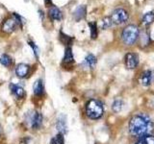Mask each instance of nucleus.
Returning a JSON list of instances; mask_svg holds the SVG:
<instances>
[{
	"label": "nucleus",
	"instance_id": "obj_1",
	"mask_svg": "<svg viewBox=\"0 0 154 144\" xmlns=\"http://www.w3.org/2000/svg\"><path fill=\"white\" fill-rule=\"evenodd\" d=\"M129 132L135 136H146L152 131L153 123L151 119L146 114H137L130 119L129 121Z\"/></svg>",
	"mask_w": 154,
	"mask_h": 144
},
{
	"label": "nucleus",
	"instance_id": "obj_2",
	"mask_svg": "<svg viewBox=\"0 0 154 144\" xmlns=\"http://www.w3.org/2000/svg\"><path fill=\"white\" fill-rule=\"evenodd\" d=\"M104 109L102 103L96 99H91L86 104V114L91 119H99L103 115Z\"/></svg>",
	"mask_w": 154,
	"mask_h": 144
},
{
	"label": "nucleus",
	"instance_id": "obj_3",
	"mask_svg": "<svg viewBox=\"0 0 154 144\" xmlns=\"http://www.w3.org/2000/svg\"><path fill=\"white\" fill-rule=\"evenodd\" d=\"M140 36L139 28L136 25H128L122 33V40L126 45H132L137 41Z\"/></svg>",
	"mask_w": 154,
	"mask_h": 144
},
{
	"label": "nucleus",
	"instance_id": "obj_4",
	"mask_svg": "<svg viewBox=\"0 0 154 144\" xmlns=\"http://www.w3.org/2000/svg\"><path fill=\"white\" fill-rule=\"evenodd\" d=\"M20 23H21V16H19L17 14H14L13 16H10L4 20L1 27L2 32L6 34H12L17 29L18 24Z\"/></svg>",
	"mask_w": 154,
	"mask_h": 144
},
{
	"label": "nucleus",
	"instance_id": "obj_5",
	"mask_svg": "<svg viewBox=\"0 0 154 144\" xmlns=\"http://www.w3.org/2000/svg\"><path fill=\"white\" fill-rule=\"evenodd\" d=\"M111 19H112L113 24H117V25H119V24L125 23L129 18V14L126 10H124L122 8H119L116 9L115 11L112 13V16H110Z\"/></svg>",
	"mask_w": 154,
	"mask_h": 144
},
{
	"label": "nucleus",
	"instance_id": "obj_6",
	"mask_svg": "<svg viewBox=\"0 0 154 144\" xmlns=\"http://www.w3.org/2000/svg\"><path fill=\"white\" fill-rule=\"evenodd\" d=\"M42 114L40 112H37V110H34V112H31L27 114V122L33 130L41 128L42 125Z\"/></svg>",
	"mask_w": 154,
	"mask_h": 144
},
{
	"label": "nucleus",
	"instance_id": "obj_7",
	"mask_svg": "<svg viewBox=\"0 0 154 144\" xmlns=\"http://www.w3.org/2000/svg\"><path fill=\"white\" fill-rule=\"evenodd\" d=\"M125 65L128 69L136 68L139 64V56L135 53H127L125 55Z\"/></svg>",
	"mask_w": 154,
	"mask_h": 144
},
{
	"label": "nucleus",
	"instance_id": "obj_8",
	"mask_svg": "<svg viewBox=\"0 0 154 144\" xmlns=\"http://www.w3.org/2000/svg\"><path fill=\"white\" fill-rule=\"evenodd\" d=\"M30 72V65L26 64H19L16 67V75L18 78H26Z\"/></svg>",
	"mask_w": 154,
	"mask_h": 144
},
{
	"label": "nucleus",
	"instance_id": "obj_9",
	"mask_svg": "<svg viewBox=\"0 0 154 144\" xmlns=\"http://www.w3.org/2000/svg\"><path fill=\"white\" fill-rule=\"evenodd\" d=\"M33 91L37 97H42L43 96V94H45V85H43V82L42 79H38L34 83Z\"/></svg>",
	"mask_w": 154,
	"mask_h": 144
},
{
	"label": "nucleus",
	"instance_id": "obj_10",
	"mask_svg": "<svg viewBox=\"0 0 154 144\" xmlns=\"http://www.w3.org/2000/svg\"><path fill=\"white\" fill-rule=\"evenodd\" d=\"M10 88H11V91L12 93L16 96L17 98L18 99H22L25 97V90L22 88V86H18V85H14V84H12L10 86Z\"/></svg>",
	"mask_w": 154,
	"mask_h": 144
},
{
	"label": "nucleus",
	"instance_id": "obj_11",
	"mask_svg": "<svg viewBox=\"0 0 154 144\" xmlns=\"http://www.w3.org/2000/svg\"><path fill=\"white\" fill-rule=\"evenodd\" d=\"M73 62H74V57H73V53H72V48L71 46H66L64 59H63V64L67 65V64H72Z\"/></svg>",
	"mask_w": 154,
	"mask_h": 144
},
{
	"label": "nucleus",
	"instance_id": "obj_12",
	"mask_svg": "<svg viewBox=\"0 0 154 144\" xmlns=\"http://www.w3.org/2000/svg\"><path fill=\"white\" fill-rule=\"evenodd\" d=\"M56 128L58 130V132L61 134H66V116L64 114H61L57 119L56 123Z\"/></svg>",
	"mask_w": 154,
	"mask_h": 144
},
{
	"label": "nucleus",
	"instance_id": "obj_13",
	"mask_svg": "<svg viewBox=\"0 0 154 144\" xmlns=\"http://www.w3.org/2000/svg\"><path fill=\"white\" fill-rule=\"evenodd\" d=\"M48 14H49V17L52 19V20H56V21H60L63 19V14L61 12L60 9H58L55 6H52L49 11H48Z\"/></svg>",
	"mask_w": 154,
	"mask_h": 144
},
{
	"label": "nucleus",
	"instance_id": "obj_14",
	"mask_svg": "<svg viewBox=\"0 0 154 144\" xmlns=\"http://www.w3.org/2000/svg\"><path fill=\"white\" fill-rule=\"evenodd\" d=\"M152 78H153L152 71H150V70L144 71L143 73L142 74V77H141V82H142L143 86H148L149 85L151 84Z\"/></svg>",
	"mask_w": 154,
	"mask_h": 144
},
{
	"label": "nucleus",
	"instance_id": "obj_15",
	"mask_svg": "<svg viewBox=\"0 0 154 144\" xmlns=\"http://www.w3.org/2000/svg\"><path fill=\"white\" fill-rule=\"evenodd\" d=\"M86 6L84 5H81V6L77 7L76 10L74 11V14H73V16H74V19L76 21H80L81 19L85 18L86 16Z\"/></svg>",
	"mask_w": 154,
	"mask_h": 144
},
{
	"label": "nucleus",
	"instance_id": "obj_16",
	"mask_svg": "<svg viewBox=\"0 0 154 144\" xmlns=\"http://www.w3.org/2000/svg\"><path fill=\"white\" fill-rule=\"evenodd\" d=\"M0 64L4 65L5 67H10L14 64V60L12 57H10L8 54H2L0 56Z\"/></svg>",
	"mask_w": 154,
	"mask_h": 144
},
{
	"label": "nucleus",
	"instance_id": "obj_17",
	"mask_svg": "<svg viewBox=\"0 0 154 144\" xmlns=\"http://www.w3.org/2000/svg\"><path fill=\"white\" fill-rule=\"evenodd\" d=\"M84 64L87 67H89V68H94V67L95 66V64H96V58H95V56L93 55V54H89L88 56L85 58Z\"/></svg>",
	"mask_w": 154,
	"mask_h": 144
},
{
	"label": "nucleus",
	"instance_id": "obj_18",
	"mask_svg": "<svg viewBox=\"0 0 154 144\" xmlns=\"http://www.w3.org/2000/svg\"><path fill=\"white\" fill-rule=\"evenodd\" d=\"M154 21V12L150 11V12H147L143 14V23L144 25H150V24Z\"/></svg>",
	"mask_w": 154,
	"mask_h": 144
},
{
	"label": "nucleus",
	"instance_id": "obj_19",
	"mask_svg": "<svg viewBox=\"0 0 154 144\" xmlns=\"http://www.w3.org/2000/svg\"><path fill=\"white\" fill-rule=\"evenodd\" d=\"M59 38L62 43H64L65 45L66 46H70L72 41H73V38L69 37V35H66V34H64L62 31L60 32V35H59Z\"/></svg>",
	"mask_w": 154,
	"mask_h": 144
},
{
	"label": "nucleus",
	"instance_id": "obj_20",
	"mask_svg": "<svg viewBox=\"0 0 154 144\" xmlns=\"http://www.w3.org/2000/svg\"><path fill=\"white\" fill-rule=\"evenodd\" d=\"M136 144H154V136L146 134V136H141Z\"/></svg>",
	"mask_w": 154,
	"mask_h": 144
},
{
	"label": "nucleus",
	"instance_id": "obj_21",
	"mask_svg": "<svg viewBox=\"0 0 154 144\" xmlns=\"http://www.w3.org/2000/svg\"><path fill=\"white\" fill-rule=\"evenodd\" d=\"M88 25L90 27V32H91V38H96L98 35V31H97V24L96 22H89Z\"/></svg>",
	"mask_w": 154,
	"mask_h": 144
},
{
	"label": "nucleus",
	"instance_id": "obj_22",
	"mask_svg": "<svg viewBox=\"0 0 154 144\" xmlns=\"http://www.w3.org/2000/svg\"><path fill=\"white\" fill-rule=\"evenodd\" d=\"M122 106H123V103H122V100L120 99H117L115 100L113 104H112V110L113 112H119L120 110L122 109Z\"/></svg>",
	"mask_w": 154,
	"mask_h": 144
},
{
	"label": "nucleus",
	"instance_id": "obj_23",
	"mask_svg": "<svg viewBox=\"0 0 154 144\" xmlns=\"http://www.w3.org/2000/svg\"><path fill=\"white\" fill-rule=\"evenodd\" d=\"M112 25H113V22H112V19H111L110 16L104 17L102 19V21H101V28H102L103 30H106V29L110 28Z\"/></svg>",
	"mask_w": 154,
	"mask_h": 144
},
{
	"label": "nucleus",
	"instance_id": "obj_24",
	"mask_svg": "<svg viewBox=\"0 0 154 144\" xmlns=\"http://www.w3.org/2000/svg\"><path fill=\"white\" fill-rule=\"evenodd\" d=\"M28 44L31 46V48L33 49V51H34V55L36 56V58L37 59H38V47H37V45L34 43L33 41H28Z\"/></svg>",
	"mask_w": 154,
	"mask_h": 144
},
{
	"label": "nucleus",
	"instance_id": "obj_25",
	"mask_svg": "<svg viewBox=\"0 0 154 144\" xmlns=\"http://www.w3.org/2000/svg\"><path fill=\"white\" fill-rule=\"evenodd\" d=\"M64 134H61V133H59L57 134V137H56V139H57V143L58 144H65V139H64Z\"/></svg>",
	"mask_w": 154,
	"mask_h": 144
},
{
	"label": "nucleus",
	"instance_id": "obj_26",
	"mask_svg": "<svg viewBox=\"0 0 154 144\" xmlns=\"http://www.w3.org/2000/svg\"><path fill=\"white\" fill-rule=\"evenodd\" d=\"M43 1H45V3L46 6H49V5L52 4V0H43Z\"/></svg>",
	"mask_w": 154,
	"mask_h": 144
},
{
	"label": "nucleus",
	"instance_id": "obj_27",
	"mask_svg": "<svg viewBox=\"0 0 154 144\" xmlns=\"http://www.w3.org/2000/svg\"><path fill=\"white\" fill-rule=\"evenodd\" d=\"M50 144H58V143H57V139H56V137H55V138H52V139H51Z\"/></svg>",
	"mask_w": 154,
	"mask_h": 144
}]
</instances>
